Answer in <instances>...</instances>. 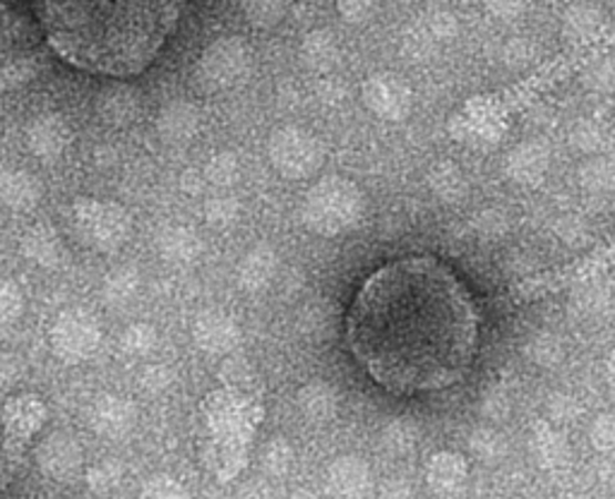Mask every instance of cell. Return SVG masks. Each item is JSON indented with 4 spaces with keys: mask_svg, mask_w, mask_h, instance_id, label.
<instances>
[{
    "mask_svg": "<svg viewBox=\"0 0 615 499\" xmlns=\"http://www.w3.org/2000/svg\"><path fill=\"white\" fill-rule=\"evenodd\" d=\"M8 3H10V0H0V10H3Z\"/></svg>",
    "mask_w": 615,
    "mask_h": 499,
    "instance_id": "7402d4cb",
    "label": "cell"
},
{
    "mask_svg": "<svg viewBox=\"0 0 615 499\" xmlns=\"http://www.w3.org/2000/svg\"><path fill=\"white\" fill-rule=\"evenodd\" d=\"M361 193L347 180H325L308 195L306 221L320 233H339L361 217Z\"/></svg>",
    "mask_w": 615,
    "mask_h": 499,
    "instance_id": "277c9868",
    "label": "cell"
},
{
    "mask_svg": "<svg viewBox=\"0 0 615 499\" xmlns=\"http://www.w3.org/2000/svg\"><path fill=\"white\" fill-rule=\"evenodd\" d=\"M479 330L467 283L428 254L376 269L347 312L353 361L392 394L440 392L464 380L476 358Z\"/></svg>",
    "mask_w": 615,
    "mask_h": 499,
    "instance_id": "6da1fadb",
    "label": "cell"
},
{
    "mask_svg": "<svg viewBox=\"0 0 615 499\" xmlns=\"http://www.w3.org/2000/svg\"><path fill=\"white\" fill-rule=\"evenodd\" d=\"M16 303H18L16 293H12L8 287H3V283H0V322H6L12 315V310H16Z\"/></svg>",
    "mask_w": 615,
    "mask_h": 499,
    "instance_id": "d6986e66",
    "label": "cell"
},
{
    "mask_svg": "<svg viewBox=\"0 0 615 499\" xmlns=\"http://www.w3.org/2000/svg\"><path fill=\"white\" fill-rule=\"evenodd\" d=\"M608 380H611V387L615 389V353L611 355V361H608Z\"/></svg>",
    "mask_w": 615,
    "mask_h": 499,
    "instance_id": "ffe728a7",
    "label": "cell"
},
{
    "mask_svg": "<svg viewBox=\"0 0 615 499\" xmlns=\"http://www.w3.org/2000/svg\"><path fill=\"white\" fill-rule=\"evenodd\" d=\"M140 499H191V495L171 476H154L145 482Z\"/></svg>",
    "mask_w": 615,
    "mask_h": 499,
    "instance_id": "4fadbf2b",
    "label": "cell"
},
{
    "mask_svg": "<svg viewBox=\"0 0 615 499\" xmlns=\"http://www.w3.org/2000/svg\"><path fill=\"white\" fill-rule=\"evenodd\" d=\"M263 418V404L243 389L228 387L205 396L199 404L203 461L214 478L228 482L246 468Z\"/></svg>",
    "mask_w": 615,
    "mask_h": 499,
    "instance_id": "3957f363",
    "label": "cell"
},
{
    "mask_svg": "<svg viewBox=\"0 0 615 499\" xmlns=\"http://www.w3.org/2000/svg\"><path fill=\"white\" fill-rule=\"evenodd\" d=\"M183 0H34L49 46L82 73L133 77L156 61Z\"/></svg>",
    "mask_w": 615,
    "mask_h": 499,
    "instance_id": "7a4b0ae2",
    "label": "cell"
},
{
    "mask_svg": "<svg viewBox=\"0 0 615 499\" xmlns=\"http://www.w3.org/2000/svg\"><path fill=\"white\" fill-rule=\"evenodd\" d=\"M20 377V365L12 355H0V389L16 384Z\"/></svg>",
    "mask_w": 615,
    "mask_h": 499,
    "instance_id": "ac0fdd59",
    "label": "cell"
},
{
    "mask_svg": "<svg viewBox=\"0 0 615 499\" xmlns=\"http://www.w3.org/2000/svg\"><path fill=\"white\" fill-rule=\"evenodd\" d=\"M47 418H49L47 404L34 394L10 396L3 406L6 430H8V435L18 437V439H27V437L37 435L41 427H44Z\"/></svg>",
    "mask_w": 615,
    "mask_h": 499,
    "instance_id": "52a82bcc",
    "label": "cell"
},
{
    "mask_svg": "<svg viewBox=\"0 0 615 499\" xmlns=\"http://www.w3.org/2000/svg\"><path fill=\"white\" fill-rule=\"evenodd\" d=\"M469 478V464L457 451H438L428 459L426 480L438 495H457Z\"/></svg>",
    "mask_w": 615,
    "mask_h": 499,
    "instance_id": "ba28073f",
    "label": "cell"
},
{
    "mask_svg": "<svg viewBox=\"0 0 615 499\" xmlns=\"http://www.w3.org/2000/svg\"><path fill=\"white\" fill-rule=\"evenodd\" d=\"M557 499H586V497H582V495H575V492H567V495H561Z\"/></svg>",
    "mask_w": 615,
    "mask_h": 499,
    "instance_id": "44dd1931",
    "label": "cell"
},
{
    "mask_svg": "<svg viewBox=\"0 0 615 499\" xmlns=\"http://www.w3.org/2000/svg\"><path fill=\"white\" fill-rule=\"evenodd\" d=\"M135 423V408L119 396H102L92 406V425L104 437H123Z\"/></svg>",
    "mask_w": 615,
    "mask_h": 499,
    "instance_id": "9c48e42d",
    "label": "cell"
},
{
    "mask_svg": "<svg viewBox=\"0 0 615 499\" xmlns=\"http://www.w3.org/2000/svg\"><path fill=\"white\" fill-rule=\"evenodd\" d=\"M370 485V468L359 456H341L327 470V490L335 499H363Z\"/></svg>",
    "mask_w": 615,
    "mask_h": 499,
    "instance_id": "8992f818",
    "label": "cell"
},
{
    "mask_svg": "<svg viewBox=\"0 0 615 499\" xmlns=\"http://www.w3.org/2000/svg\"><path fill=\"white\" fill-rule=\"evenodd\" d=\"M289 464H291V449L279 439L271 441L267 454H265L267 470H271V474H284L286 466H289Z\"/></svg>",
    "mask_w": 615,
    "mask_h": 499,
    "instance_id": "e0dca14e",
    "label": "cell"
},
{
    "mask_svg": "<svg viewBox=\"0 0 615 499\" xmlns=\"http://www.w3.org/2000/svg\"><path fill=\"white\" fill-rule=\"evenodd\" d=\"M339 404L337 392L325 382H312L298 394V408L304 410V416L310 420H327L335 416Z\"/></svg>",
    "mask_w": 615,
    "mask_h": 499,
    "instance_id": "7c38bea8",
    "label": "cell"
},
{
    "mask_svg": "<svg viewBox=\"0 0 615 499\" xmlns=\"http://www.w3.org/2000/svg\"><path fill=\"white\" fill-rule=\"evenodd\" d=\"M471 449H474L481 459H498V456H503V437H498L491 430H479L474 437H471Z\"/></svg>",
    "mask_w": 615,
    "mask_h": 499,
    "instance_id": "2e32d148",
    "label": "cell"
},
{
    "mask_svg": "<svg viewBox=\"0 0 615 499\" xmlns=\"http://www.w3.org/2000/svg\"><path fill=\"white\" fill-rule=\"evenodd\" d=\"M592 445L604 451V454H615V416L606 413V416H598L592 425Z\"/></svg>",
    "mask_w": 615,
    "mask_h": 499,
    "instance_id": "5bb4252c",
    "label": "cell"
},
{
    "mask_svg": "<svg viewBox=\"0 0 615 499\" xmlns=\"http://www.w3.org/2000/svg\"><path fill=\"white\" fill-rule=\"evenodd\" d=\"M88 480L92 485V490L96 492H111L116 485L121 482V468L116 464H99L94 466L90 474H88Z\"/></svg>",
    "mask_w": 615,
    "mask_h": 499,
    "instance_id": "9a60e30c",
    "label": "cell"
},
{
    "mask_svg": "<svg viewBox=\"0 0 615 499\" xmlns=\"http://www.w3.org/2000/svg\"><path fill=\"white\" fill-rule=\"evenodd\" d=\"M53 344L61 358L82 361L84 355L92 353L96 344V334L84 320H63L59 324V330H55Z\"/></svg>",
    "mask_w": 615,
    "mask_h": 499,
    "instance_id": "30bf717a",
    "label": "cell"
},
{
    "mask_svg": "<svg viewBox=\"0 0 615 499\" xmlns=\"http://www.w3.org/2000/svg\"><path fill=\"white\" fill-rule=\"evenodd\" d=\"M532 451L536 464L543 468H561L570 459V447L563 433L549 423H536L532 433Z\"/></svg>",
    "mask_w": 615,
    "mask_h": 499,
    "instance_id": "8fae6325",
    "label": "cell"
},
{
    "mask_svg": "<svg viewBox=\"0 0 615 499\" xmlns=\"http://www.w3.org/2000/svg\"><path fill=\"white\" fill-rule=\"evenodd\" d=\"M37 464L53 480H73L82 468V449L70 435L55 433L39 445Z\"/></svg>",
    "mask_w": 615,
    "mask_h": 499,
    "instance_id": "5b68a950",
    "label": "cell"
}]
</instances>
